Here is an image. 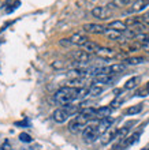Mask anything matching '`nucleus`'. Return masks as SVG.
<instances>
[{"label":"nucleus","instance_id":"nucleus-1","mask_svg":"<svg viewBox=\"0 0 149 150\" xmlns=\"http://www.w3.org/2000/svg\"><path fill=\"white\" fill-rule=\"evenodd\" d=\"M89 93V89H79V87H71V86H63L55 93V101L59 105H68L73 101L78 98H82L85 94Z\"/></svg>","mask_w":149,"mask_h":150},{"label":"nucleus","instance_id":"nucleus-2","mask_svg":"<svg viewBox=\"0 0 149 150\" xmlns=\"http://www.w3.org/2000/svg\"><path fill=\"white\" fill-rule=\"evenodd\" d=\"M97 124H98V119H93V120H90L89 124L85 127V130L82 131L83 142L92 143L100 137V132H98V130H97Z\"/></svg>","mask_w":149,"mask_h":150},{"label":"nucleus","instance_id":"nucleus-3","mask_svg":"<svg viewBox=\"0 0 149 150\" xmlns=\"http://www.w3.org/2000/svg\"><path fill=\"white\" fill-rule=\"evenodd\" d=\"M89 122H90V119L88 117V116H85V115H82V113H78L70 122L68 130H70L73 134H78V132L85 130V127L89 124Z\"/></svg>","mask_w":149,"mask_h":150},{"label":"nucleus","instance_id":"nucleus-4","mask_svg":"<svg viewBox=\"0 0 149 150\" xmlns=\"http://www.w3.org/2000/svg\"><path fill=\"white\" fill-rule=\"evenodd\" d=\"M141 132H142L141 130H138V131H135V132H133L131 135H129V137H126L118 146H116V150H120V149L123 150V149H126V147H129V146H133L134 143L138 142V139H140V137H141Z\"/></svg>","mask_w":149,"mask_h":150},{"label":"nucleus","instance_id":"nucleus-5","mask_svg":"<svg viewBox=\"0 0 149 150\" xmlns=\"http://www.w3.org/2000/svg\"><path fill=\"white\" fill-rule=\"evenodd\" d=\"M111 14H112V12H111V10L107 7V6L106 7H103V6H96V7L92 8V15L100 21L108 19L111 16Z\"/></svg>","mask_w":149,"mask_h":150},{"label":"nucleus","instance_id":"nucleus-6","mask_svg":"<svg viewBox=\"0 0 149 150\" xmlns=\"http://www.w3.org/2000/svg\"><path fill=\"white\" fill-rule=\"evenodd\" d=\"M71 116V113L68 112L67 107H62V108H58L53 113H52V119L55 120L56 123H64L67 119Z\"/></svg>","mask_w":149,"mask_h":150},{"label":"nucleus","instance_id":"nucleus-7","mask_svg":"<svg viewBox=\"0 0 149 150\" xmlns=\"http://www.w3.org/2000/svg\"><path fill=\"white\" fill-rule=\"evenodd\" d=\"M82 29H83V32L92 33V34H104L107 30L106 26L98 25V23H86L82 26Z\"/></svg>","mask_w":149,"mask_h":150},{"label":"nucleus","instance_id":"nucleus-8","mask_svg":"<svg viewBox=\"0 0 149 150\" xmlns=\"http://www.w3.org/2000/svg\"><path fill=\"white\" fill-rule=\"evenodd\" d=\"M67 40H68V42H70L71 45H78V47H83V45L89 41L88 36L83 34V33H75V34H73L70 38H67Z\"/></svg>","mask_w":149,"mask_h":150},{"label":"nucleus","instance_id":"nucleus-9","mask_svg":"<svg viewBox=\"0 0 149 150\" xmlns=\"http://www.w3.org/2000/svg\"><path fill=\"white\" fill-rule=\"evenodd\" d=\"M96 56H98V57L103 60H111L116 56V52H115L114 49H111V48L100 47V49L96 52Z\"/></svg>","mask_w":149,"mask_h":150},{"label":"nucleus","instance_id":"nucleus-10","mask_svg":"<svg viewBox=\"0 0 149 150\" xmlns=\"http://www.w3.org/2000/svg\"><path fill=\"white\" fill-rule=\"evenodd\" d=\"M112 124H114V119L111 117V116H110V117H106V119L98 120L97 130H98V132H100V135H103L104 132H107V131L112 127Z\"/></svg>","mask_w":149,"mask_h":150},{"label":"nucleus","instance_id":"nucleus-11","mask_svg":"<svg viewBox=\"0 0 149 150\" xmlns=\"http://www.w3.org/2000/svg\"><path fill=\"white\" fill-rule=\"evenodd\" d=\"M116 132H118V128H110L107 132H104V134L101 135V145L103 146H107L108 143L115 141V139H116Z\"/></svg>","mask_w":149,"mask_h":150},{"label":"nucleus","instance_id":"nucleus-12","mask_svg":"<svg viewBox=\"0 0 149 150\" xmlns=\"http://www.w3.org/2000/svg\"><path fill=\"white\" fill-rule=\"evenodd\" d=\"M112 113V107H101L96 109V119L101 120V119L110 117Z\"/></svg>","mask_w":149,"mask_h":150},{"label":"nucleus","instance_id":"nucleus-13","mask_svg":"<svg viewBox=\"0 0 149 150\" xmlns=\"http://www.w3.org/2000/svg\"><path fill=\"white\" fill-rule=\"evenodd\" d=\"M104 34H106V36L108 37L110 40H114V41L126 40L122 32H118V30H114V29H110V28H107V30H106V33H104Z\"/></svg>","mask_w":149,"mask_h":150},{"label":"nucleus","instance_id":"nucleus-14","mask_svg":"<svg viewBox=\"0 0 149 150\" xmlns=\"http://www.w3.org/2000/svg\"><path fill=\"white\" fill-rule=\"evenodd\" d=\"M94 83H110L111 81H114V75L111 74H96L93 76Z\"/></svg>","mask_w":149,"mask_h":150},{"label":"nucleus","instance_id":"nucleus-15","mask_svg":"<svg viewBox=\"0 0 149 150\" xmlns=\"http://www.w3.org/2000/svg\"><path fill=\"white\" fill-rule=\"evenodd\" d=\"M108 28L110 29H114V30H118V32L125 33L127 30V25L125 23V21H114V22H110L108 23Z\"/></svg>","mask_w":149,"mask_h":150},{"label":"nucleus","instance_id":"nucleus-16","mask_svg":"<svg viewBox=\"0 0 149 150\" xmlns=\"http://www.w3.org/2000/svg\"><path fill=\"white\" fill-rule=\"evenodd\" d=\"M83 51L88 52V53H90V55H96V52L100 49V45H98L97 42H94V41H88L85 45H83Z\"/></svg>","mask_w":149,"mask_h":150},{"label":"nucleus","instance_id":"nucleus-17","mask_svg":"<svg viewBox=\"0 0 149 150\" xmlns=\"http://www.w3.org/2000/svg\"><path fill=\"white\" fill-rule=\"evenodd\" d=\"M146 6H149V0H135L133 3V6H131V11L133 12L142 11Z\"/></svg>","mask_w":149,"mask_h":150},{"label":"nucleus","instance_id":"nucleus-18","mask_svg":"<svg viewBox=\"0 0 149 150\" xmlns=\"http://www.w3.org/2000/svg\"><path fill=\"white\" fill-rule=\"evenodd\" d=\"M133 0H112L111 3L107 4V7L110 8H122V7H125V6H129L130 3H131Z\"/></svg>","mask_w":149,"mask_h":150},{"label":"nucleus","instance_id":"nucleus-19","mask_svg":"<svg viewBox=\"0 0 149 150\" xmlns=\"http://www.w3.org/2000/svg\"><path fill=\"white\" fill-rule=\"evenodd\" d=\"M145 62L144 57L141 56H135V57H127V59L123 60V64L125 66H138V64H142Z\"/></svg>","mask_w":149,"mask_h":150},{"label":"nucleus","instance_id":"nucleus-20","mask_svg":"<svg viewBox=\"0 0 149 150\" xmlns=\"http://www.w3.org/2000/svg\"><path fill=\"white\" fill-rule=\"evenodd\" d=\"M104 91V87L100 86V85H92V86L89 87V93L88 94L92 96V97H97V96H100Z\"/></svg>","mask_w":149,"mask_h":150},{"label":"nucleus","instance_id":"nucleus-21","mask_svg":"<svg viewBox=\"0 0 149 150\" xmlns=\"http://www.w3.org/2000/svg\"><path fill=\"white\" fill-rule=\"evenodd\" d=\"M141 111H142V104H137V105H133V107L127 108L125 111V113L127 115V116H134V115L140 113Z\"/></svg>","mask_w":149,"mask_h":150},{"label":"nucleus","instance_id":"nucleus-22","mask_svg":"<svg viewBox=\"0 0 149 150\" xmlns=\"http://www.w3.org/2000/svg\"><path fill=\"white\" fill-rule=\"evenodd\" d=\"M138 82H140V76H133V78H130L125 83V89L126 90H131V89H134V87L137 86Z\"/></svg>","mask_w":149,"mask_h":150},{"label":"nucleus","instance_id":"nucleus-23","mask_svg":"<svg viewBox=\"0 0 149 150\" xmlns=\"http://www.w3.org/2000/svg\"><path fill=\"white\" fill-rule=\"evenodd\" d=\"M129 127H122V128H118V132H116V139L119 141H123V139L127 137V132H129Z\"/></svg>","mask_w":149,"mask_h":150},{"label":"nucleus","instance_id":"nucleus-24","mask_svg":"<svg viewBox=\"0 0 149 150\" xmlns=\"http://www.w3.org/2000/svg\"><path fill=\"white\" fill-rule=\"evenodd\" d=\"M135 94H137L138 97H145V96H148V94H149V82L146 83V85H145L144 87H141V89H138Z\"/></svg>","mask_w":149,"mask_h":150},{"label":"nucleus","instance_id":"nucleus-25","mask_svg":"<svg viewBox=\"0 0 149 150\" xmlns=\"http://www.w3.org/2000/svg\"><path fill=\"white\" fill-rule=\"evenodd\" d=\"M19 141H21V142H25V143H30L33 139H31V137L29 134H25V132H22V134L19 135Z\"/></svg>","mask_w":149,"mask_h":150},{"label":"nucleus","instance_id":"nucleus-26","mask_svg":"<svg viewBox=\"0 0 149 150\" xmlns=\"http://www.w3.org/2000/svg\"><path fill=\"white\" fill-rule=\"evenodd\" d=\"M0 150H11V143H10L8 139H6L3 142V145L0 146Z\"/></svg>","mask_w":149,"mask_h":150},{"label":"nucleus","instance_id":"nucleus-27","mask_svg":"<svg viewBox=\"0 0 149 150\" xmlns=\"http://www.w3.org/2000/svg\"><path fill=\"white\" fill-rule=\"evenodd\" d=\"M141 49L142 51H145L146 53H149V40H146V41L141 42Z\"/></svg>","mask_w":149,"mask_h":150},{"label":"nucleus","instance_id":"nucleus-28","mask_svg":"<svg viewBox=\"0 0 149 150\" xmlns=\"http://www.w3.org/2000/svg\"><path fill=\"white\" fill-rule=\"evenodd\" d=\"M141 18H142V22H144V23H145V25H149V11L146 12L144 16H141Z\"/></svg>","mask_w":149,"mask_h":150},{"label":"nucleus","instance_id":"nucleus-29","mask_svg":"<svg viewBox=\"0 0 149 150\" xmlns=\"http://www.w3.org/2000/svg\"><path fill=\"white\" fill-rule=\"evenodd\" d=\"M22 150H33V147H26V149H22Z\"/></svg>","mask_w":149,"mask_h":150},{"label":"nucleus","instance_id":"nucleus-30","mask_svg":"<svg viewBox=\"0 0 149 150\" xmlns=\"http://www.w3.org/2000/svg\"><path fill=\"white\" fill-rule=\"evenodd\" d=\"M142 150H149V147H146V149H142Z\"/></svg>","mask_w":149,"mask_h":150},{"label":"nucleus","instance_id":"nucleus-31","mask_svg":"<svg viewBox=\"0 0 149 150\" xmlns=\"http://www.w3.org/2000/svg\"><path fill=\"white\" fill-rule=\"evenodd\" d=\"M11 150H16V149H11Z\"/></svg>","mask_w":149,"mask_h":150}]
</instances>
